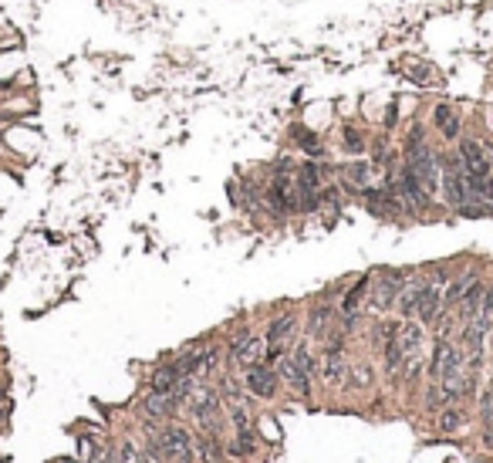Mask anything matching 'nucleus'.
<instances>
[{
	"mask_svg": "<svg viewBox=\"0 0 493 463\" xmlns=\"http://www.w3.org/2000/svg\"><path fill=\"white\" fill-rule=\"evenodd\" d=\"M261 348H264V342H261V338H250V335H244V338H237V342H233V348H230V362H233L237 368L254 366V362H261Z\"/></svg>",
	"mask_w": 493,
	"mask_h": 463,
	"instance_id": "10",
	"label": "nucleus"
},
{
	"mask_svg": "<svg viewBox=\"0 0 493 463\" xmlns=\"http://www.w3.org/2000/svg\"><path fill=\"white\" fill-rule=\"evenodd\" d=\"M345 142H348V149H352V153H365V142H361V135L355 132V129H345Z\"/></svg>",
	"mask_w": 493,
	"mask_h": 463,
	"instance_id": "25",
	"label": "nucleus"
},
{
	"mask_svg": "<svg viewBox=\"0 0 493 463\" xmlns=\"http://www.w3.org/2000/svg\"><path fill=\"white\" fill-rule=\"evenodd\" d=\"M331 322H335V311H331V305H318V308L311 311V318H307V331H311V338H321V335H328Z\"/></svg>",
	"mask_w": 493,
	"mask_h": 463,
	"instance_id": "16",
	"label": "nucleus"
},
{
	"mask_svg": "<svg viewBox=\"0 0 493 463\" xmlns=\"http://www.w3.org/2000/svg\"><path fill=\"white\" fill-rule=\"evenodd\" d=\"M365 176H368V166H365V163H355V166L348 170V179H352V186H359V190H365Z\"/></svg>",
	"mask_w": 493,
	"mask_h": 463,
	"instance_id": "23",
	"label": "nucleus"
},
{
	"mask_svg": "<svg viewBox=\"0 0 493 463\" xmlns=\"http://www.w3.org/2000/svg\"><path fill=\"white\" fill-rule=\"evenodd\" d=\"M352 382H355V386H372V368L368 366L352 368Z\"/></svg>",
	"mask_w": 493,
	"mask_h": 463,
	"instance_id": "24",
	"label": "nucleus"
},
{
	"mask_svg": "<svg viewBox=\"0 0 493 463\" xmlns=\"http://www.w3.org/2000/svg\"><path fill=\"white\" fill-rule=\"evenodd\" d=\"M463 426H466V420H463V413H459V409H443V416L436 420L439 433H459Z\"/></svg>",
	"mask_w": 493,
	"mask_h": 463,
	"instance_id": "21",
	"label": "nucleus"
},
{
	"mask_svg": "<svg viewBox=\"0 0 493 463\" xmlns=\"http://www.w3.org/2000/svg\"><path fill=\"white\" fill-rule=\"evenodd\" d=\"M159 453L166 457V463L193 457V436L183 429V426H169V429L159 436Z\"/></svg>",
	"mask_w": 493,
	"mask_h": 463,
	"instance_id": "6",
	"label": "nucleus"
},
{
	"mask_svg": "<svg viewBox=\"0 0 493 463\" xmlns=\"http://www.w3.org/2000/svg\"><path fill=\"white\" fill-rule=\"evenodd\" d=\"M405 166L416 173V179L436 196L439 193V153H433L426 142L416 149H405Z\"/></svg>",
	"mask_w": 493,
	"mask_h": 463,
	"instance_id": "2",
	"label": "nucleus"
},
{
	"mask_svg": "<svg viewBox=\"0 0 493 463\" xmlns=\"http://www.w3.org/2000/svg\"><path fill=\"white\" fill-rule=\"evenodd\" d=\"M11 85H14V81H11V78H7V81H0V92H4V88H11Z\"/></svg>",
	"mask_w": 493,
	"mask_h": 463,
	"instance_id": "28",
	"label": "nucleus"
},
{
	"mask_svg": "<svg viewBox=\"0 0 493 463\" xmlns=\"http://www.w3.org/2000/svg\"><path fill=\"white\" fill-rule=\"evenodd\" d=\"M402 281H405V277L396 274V270L382 274V281L375 284V291H372V311H389V308H392V305H396V298H398V291L405 288Z\"/></svg>",
	"mask_w": 493,
	"mask_h": 463,
	"instance_id": "9",
	"label": "nucleus"
},
{
	"mask_svg": "<svg viewBox=\"0 0 493 463\" xmlns=\"http://www.w3.org/2000/svg\"><path fill=\"white\" fill-rule=\"evenodd\" d=\"M459 125H463V118L453 112V116L439 125V132H443V139H446V142H456V139H459Z\"/></svg>",
	"mask_w": 493,
	"mask_h": 463,
	"instance_id": "22",
	"label": "nucleus"
},
{
	"mask_svg": "<svg viewBox=\"0 0 493 463\" xmlns=\"http://www.w3.org/2000/svg\"><path fill=\"white\" fill-rule=\"evenodd\" d=\"M439 315H443V291H439V284L422 281V288H419V308H416L419 325H436Z\"/></svg>",
	"mask_w": 493,
	"mask_h": 463,
	"instance_id": "8",
	"label": "nucleus"
},
{
	"mask_svg": "<svg viewBox=\"0 0 493 463\" xmlns=\"http://www.w3.org/2000/svg\"><path fill=\"white\" fill-rule=\"evenodd\" d=\"M365 291H368V277H359V284H355V288L345 291L342 315H359V305H361V298H365Z\"/></svg>",
	"mask_w": 493,
	"mask_h": 463,
	"instance_id": "19",
	"label": "nucleus"
},
{
	"mask_svg": "<svg viewBox=\"0 0 493 463\" xmlns=\"http://www.w3.org/2000/svg\"><path fill=\"white\" fill-rule=\"evenodd\" d=\"M453 116V109H450V105H436V112H433V125H443V122H446V118Z\"/></svg>",
	"mask_w": 493,
	"mask_h": 463,
	"instance_id": "26",
	"label": "nucleus"
},
{
	"mask_svg": "<svg viewBox=\"0 0 493 463\" xmlns=\"http://www.w3.org/2000/svg\"><path fill=\"white\" fill-rule=\"evenodd\" d=\"M142 406H146V413L155 416V420H169L172 413H176V406H179V399H176V392H149Z\"/></svg>",
	"mask_w": 493,
	"mask_h": 463,
	"instance_id": "14",
	"label": "nucleus"
},
{
	"mask_svg": "<svg viewBox=\"0 0 493 463\" xmlns=\"http://www.w3.org/2000/svg\"><path fill=\"white\" fill-rule=\"evenodd\" d=\"M459 163H463V173L466 176H493V153L483 146V142H476V139H463L459 142Z\"/></svg>",
	"mask_w": 493,
	"mask_h": 463,
	"instance_id": "4",
	"label": "nucleus"
},
{
	"mask_svg": "<svg viewBox=\"0 0 493 463\" xmlns=\"http://www.w3.org/2000/svg\"><path fill=\"white\" fill-rule=\"evenodd\" d=\"M483 291H487V288H483L480 281H473L470 288L463 291V298L456 301V322H459V325L473 322V315L480 311V301H483Z\"/></svg>",
	"mask_w": 493,
	"mask_h": 463,
	"instance_id": "11",
	"label": "nucleus"
},
{
	"mask_svg": "<svg viewBox=\"0 0 493 463\" xmlns=\"http://www.w3.org/2000/svg\"><path fill=\"white\" fill-rule=\"evenodd\" d=\"M0 420H4V416H0Z\"/></svg>",
	"mask_w": 493,
	"mask_h": 463,
	"instance_id": "30",
	"label": "nucleus"
},
{
	"mask_svg": "<svg viewBox=\"0 0 493 463\" xmlns=\"http://www.w3.org/2000/svg\"><path fill=\"white\" fill-rule=\"evenodd\" d=\"M311 372H314V362H311V352H307L304 342L294 348L291 359H281V368H277V375H281L298 396H304V399L311 396Z\"/></svg>",
	"mask_w": 493,
	"mask_h": 463,
	"instance_id": "1",
	"label": "nucleus"
},
{
	"mask_svg": "<svg viewBox=\"0 0 493 463\" xmlns=\"http://www.w3.org/2000/svg\"><path fill=\"white\" fill-rule=\"evenodd\" d=\"M193 420L203 426V433L220 436V429H223V413H220V396H216L213 389L193 392Z\"/></svg>",
	"mask_w": 493,
	"mask_h": 463,
	"instance_id": "3",
	"label": "nucleus"
},
{
	"mask_svg": "<svg viewBox=\"0 0 493 463\" xmlns=\"http://www.w3.org/2000/svg\"><path fill=\"white\" fill-rule=\"evenodd\" d=\"M244 382H246V389H250L254 396H261V399H274V396H277V386H281V375L267 366V362H254V366L244 368Z\"/></svg>",
	"mask_w": 493,
	"mask_h": 463,
	"instance_id": "5",
	"label": "nucleus"
},
{
	"mask_svg": "<svg viewBox=\"0 0 493 463\" xmlns=\"http://www.w3.org/2000/svg\"><path fill=\"white\" fill-rule=\"evenodd\" d=\"M345 375V335H335L328 338L321 355V379L324 382H342Z\"/></svg>",
	"mask_w": 493,
	"mask_h": 463,
	"instance_id": "7",
	"label": "nucleus"
},
{
	"mask_svg": "<svg viewBox=\"0 0 493 463\" xmlns=\"http://www.w3.org/2000/svg\"><path fill=\"white\" fill-rule=\"evenodd\" d=\"M233 426H237V443L230 446V453H237V457L254 453L257 446H254V433H250V423H246V413H244V409H233Z\"/></svg>",
	"mask_w": 493,
	"mask_h": 463,
	"instance_id": "13",
	"label": "nucleus"
},
{
	"mask_svg": "<svg viewBox=\"0 0 493 463\" xmlns=\"http://www.w3.org/2000/svg\"><path fill=\"white\" fill-rule=\"evenodd\" d=\"M419 288H422V281H412V284H405V288L398 291L396 305H398V315H402V318H416V308H419Z\"/></svg>",
	"mask_w": 493,
	"mask_h": 463,
	"instance_id": "17",
	"label": "nucleus"
},
{
	"mask_svg": "<svg viewBox=\"0 0 493 463\" xmlns=\"http://www.w3.org/2000/svg\"><path fill=\"white\" fill-rule=\"evenodd\" d=\"M196 450H200V460L203 463H223V446H220V436H213V433H207L196 443Z\"/></svg>",
	"mask_w": 493,
	"mask_h": 463,
	"instance_id": "18",
	"label": "nucleus"
},
{
	"mask_svg": "<svg viewBox=\"0 0 493 463\" xmlns=\"http://www.w3.org/2000/svg\"><path fill=\"white\" fill-rule=\"evenodd\" d=\"M294 329H298V311L277 315V318L270 322V329H267V345H284L287 338L294 335Z\"/></svg>",
	"mask_w": 493,
	"mask_h": 463,
	"instance_id": "12",
	"label": "nucleus"
},
{
	"mask_svg": "<svg viewBox=\"0 0 493 463\" xmlns=\"http://www.w3.org/2000/svg\"><path fill=\"white\" fill-rule=\"evenodd\" d=\"M132 463H152V460H149V457H142V453H135V460H132Z\"/></svg>",
	"mask_w": 493,
	"mask_h": 463,
	"instance_id": "27",
	"label": "nucleus"
},
{
	"mask_svg": "<svg viewBox=\"0 0 493 463\" xmlns=\"http://www.w3.org/2000/svg\"><path fill=\"white\" fill-rule=\"evenodd\" d=\"M179 379H183V372H179L176 362L159 366L155 372H152V392H172V389L179 386Z\"/></svg>",
	"mask_w": 493,
	"mask_h": 463,
	"instance_id": "15",
	"label": "nucleus"
},
{
	"mask_svg": "<svg viewBox=\"0 0 493 463\" xmlns=\"http://www.w3.org/2000/svg\"><path fill=\"white\" fill-rule=\"evenodd\" d=\"M473 284V274H466V277H456V281H450V288H446V294H443V308L450 311L456 308V301L463 298V291Z\"/></svg>",
	"mask_w": 493,
	"mask_h": 463,
	"instance_id": "20",
	"label": "nucleus"
},
{
	"mask_svg": "<svg viewBox=\"0 0 493 463\" xmlns=\"http://www.w3.org/2000/svg\"><path fill=\"white\" fill-rule=\"evenodd\" d=\"M0 403H4V389H0Z\"/></svg>",
	"mask_w": 493,
	"mask_h": 463,
	"instance_id": "29",
	"label": "nucleus"
}]
</instances>
